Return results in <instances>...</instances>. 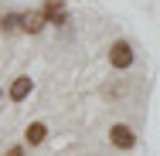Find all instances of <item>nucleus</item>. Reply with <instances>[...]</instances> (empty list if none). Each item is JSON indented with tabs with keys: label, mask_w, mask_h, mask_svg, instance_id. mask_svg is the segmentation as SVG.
<instances>
[{
	"label": "nucleus",
	"mask_w": 160,
	"mask_h": 156,
	"mask_svg": "<svg viewBox=\"0 0 160 156\" xmlns=\"http://www.w3.org/2000/svg\"><path fill=\"white\" fill-rule=\"evenodd\" d=\"M44 24H48L44 10H28V14H21V31L24 34H41Z\"/></svg>",
	"instance_id": "2"
},
{
	"label": "nucleus",
	"mask_w": 160,
	"mask_h": 156,
	"mask_svg": "<svg viewBox=\"0 0 160 156\" xmlns=\"http://www.w3.org/2000/svg\"><path fill=\"white\" fill-rule=\"evenodd\" d=\"M44 136H48V125H44V122H31V125H28V132H24L28 146H41Z\"/></svg>",
	"instance_id": "5"
},
{
	"label": "nucleus",
	"mask_w": 160,
	"mask_h": 156,
	"mask_svg": "<svg viewBox=\"0 0 160 156\" xmlns=\"http://www.w3.org/2000/svg\"><path fill=\"white\" fill-rule=\"evenodd\" d=\"M109 143H112L116 149H133V146H136V132H133L129 125L116 122L112 129H109Z\"/></svg>",
	"instance_id": "1"
},
{
	"label": "nucleus",
	"mask_w": 160,
	"mask_h": 156,
	"mask_svg": "<svg viewBox=\"0 0 160 156\" xmlns=\"http://www.w3.org/2000/svg\"><path fill=\"white\" fill-rule=\"evenodd\" d=\"M41 10H44V17H48V24H62V21H65V7L58 3V0H48V3L41 7Z\"/></svg>",
	"instance_id": "6"
},
{
	"label": "nucleus",
	"mask_w": 160,
	"mask_h": 156,
	"mask_svg": "<svg viewBox=\"0 0 160 156\" xmlns=\"http://www.w3.org/2000/svg\"><path fill=\"white\" fill-rule=\"evenodd\" d=\"M31 88H34V82L28 78V75H21V78L10 85V98H14V102H24V98L31 95Z\"/></svg>",
	"instance_id": "4"
},
{
	"label": "nucleus",
	"mask_w": 160,
	"mask_h": 156,
	"mask_svg": "<svg viewBox=\"0 0 160 156\" xmlns=\"http://www.w3.org/2000/svg\"><path fill=\"white\" fill-rule=\"evenodd\" d=\"M0 31H3V17H0Z\"/></svg>",
	"instance_id": "9"
},
{
	"label": "nucleus",
	"mask_w": 160,
	"mask_h": 156,
	"mask_svg": "<svg viewBox=\"0 0 160 156\" xmlns=\"http://www.w3.org/2000/svg\"><path fill=\"white\" fill-rule=\"evenodd\" d=\"M109 61H112V68H129L133 64V48H129L126 41H116L109 48Z\"/></svg>",
	"instance_id": "3"
},
{
	"label": "nucleus",
	"mask_w": 160,
	"mask_h": 156,
	"mask_svg": "<svg viewBox=\"0 0 160 156\" xmlns=\"http://www.w3.org/2000/svg\"><path fill=\"white\" fill-rule=\"evenodd\" d=\"M7 156H24V149H21V146H10V149H7Z\"/></svg>",
	"instance_id": "8"
},
{
	"label": "nucleus",
	"mask_w": 160,
	"mask_h": 156,
	"mask_svg": "<svg viewBox=\"0 0 160 156\" xmlns=\"http://www.w3.org/2000/svg\"><path fill=\"white\" fill-rule=\"evenodd\" d=\"M3 31H7V34L21 31V14H7V17H3Z\"/></svg>",
	"instance_id": "7"
}]
</instances>
